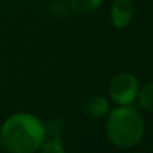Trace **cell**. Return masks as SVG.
I'll list each match as a JSON object with an SVG mask.
<instances>
[{"instance_id":"cell-3","label":"cell","mask_w":153,"mask_h":153,"mask_svg":"<svg viewBox=\"0 0 153 153\" xmlns=\"http://www.w3.org/2000/svg\"><path fill=\"white\" fill-rule=\"evenodd\" d=\"M138 93L137 78L132 73H120L111 78L109 83V95L113 102L126 106L134 102Z\"/></svg>"},{"instance_id":"cell-7","label":"cell","mask_w":153,"mask_h":153,"mask_svg":"<svg viewBox=\"0 0 153 153\" xmlns=\"http://www.w3.org/2000/svg\"><path fill=\"white\" fill-rule=\"evenodd\" d=\"M102 0H70V7L75 12H93L98 10Z\"/></svg>"},{"instance_id":"cell-8","label":"cell","mask_w":153,"mask_h":153,"mask_svg":"<svg viewBox=\"0 0 153 153\" xmlns=\"http://www.w3.org/2000/svg\"><path fill=\"white\" fill-rule=\"evenodd\" d=\"M39 151L45 152V153H63L65 148L61 143V138L59 136H54L51 140L43 141V144L40 145Z\"/></svg>"},{"instance_id":"cell-4","label":"cell","mask_w":153,"mask_h":153,"mask_svg":"<svg viewBox=\"0 0 153 153\" xmlns=\"http://www.w3.org/2000/svg\"><path fill=\"white\" fill-rule=\"evenodd\" d=\"M134 12V3L133 0H116L111 5L110 18L114 27L125 28L130 23Z\"/></svg>"},{"instance_id":"cell-1","label":"cell","mask_w":153,"mask_h":153,"mask_svg":"<svg viewBox=\"0 0 153 153\" xmlns=\"http://www.w3.org/2000/svg\"><path fill=\"white\" fill-rule=\"evenodd\" d=\"M45 140V125L28 113L13 114L0 128V145L11 153H34Z\"/></svg>"},{"instance_id":"cell-5","label":"cell","mask_w":153,"mask_h":153,"mask_svg":"<svg viewBox=\"0 0 153 153\" xmlns=\"http://www.w3.org/2000/svg\"><path fill=\"white\" fill-rule=\"evenodd\" d=\"M83 111L89 117L101 118V117L106 116L109 113V102L105 97H101V95L89 98L83 103Z\"/></svg>"},{"instance_id":"cell-6","label":"cell","mask_w":153,"mask_h":153,"mask_svg":"<svg viewBox=\"0 0 153 153\" xmlns=\"http://www.w3.org/2000/svg\"><path fill=\"white\" fill-rule=\"evenodd\" d=\"M138 103L143 109L153 111V81L144 85L137 93Z\"/></svg>"},{"instance_id":"cell-2","label":"cell","mask_w":153,"mask_h":153,"mask_svg":"<svg viewBox=\"0 0 153 153\" xmlns=\"http://www.w3.org/2000/svg\"><path fill=\"white\" fill-rule=\"evenodd\" d=\"M145 130L141 114L133 108L120 106L109 114L106 122V134L117 148L128 149L136 146L141 141Z\"/></svg>"}]
</instances>
